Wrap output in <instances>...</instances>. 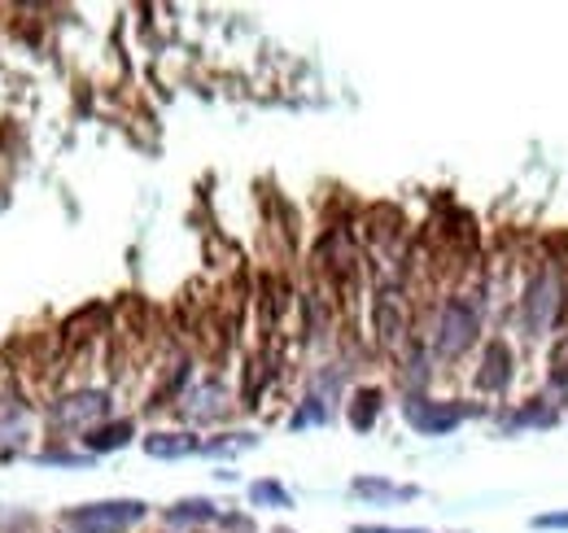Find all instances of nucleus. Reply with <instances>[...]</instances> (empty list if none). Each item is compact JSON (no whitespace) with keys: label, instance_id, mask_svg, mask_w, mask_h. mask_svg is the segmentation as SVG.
Listing matches in <instances>:
<instances>
[{"label":"nucleus","instance_id":"1","mask_svg":"<svg viewBox=\"0 0 568 533\" xmlns=\"http://www.w3.org/2000/svg\"><path fill=\"white\" fill-rule=\"evenodd\" d=\"M476 328H481V315L468 297H450L437 315V332H433V350L441 358H459L472 341H476Z\"/></svg>","mask_w":568,"mask_h":533},{"label":"nucleus","instance_id":"2","mask_svg":"<svg viewBox=\"0 0 568 533\" xmlns=\"http://www.w3.org/2000/svg\"><path fill=\"white\" fill-rule=\"evenodd\" d=\"M144 502L140 498H109V502H87V507H70L66 524L83 529V533H118L135 520H144Z\"/></svg>","mask_w":568,"mask_h":533},{"label":"nucleus","instance_id":"3","mask_svg":"<svg viewBox=\"0 0 568 533\" xmlns=\"http://www.w3.org/2000/svg\"><path fill=\"white\" fill-rule=\"evenodd\" d=\"M564 306V284L555 271H533V280L524 284V328L529 336H542Z\"/></svg>","mask_w":568,"mask_h":533},{"label":"nucleus","instance_id":"4","mask_svg":"<svg viewBox=\"0 0 568 533\" xmlns=\"http://www.w3.org/2000/svg\"><path fill=\"white\" fill-rule=\"evenodd\" d=\"M402 415H406V424H411L415 433H424V437H441V433L459 428V419L468 415V406H454V402H428V398L411 393V398L402 402Z\"/></svg>","mask_w":568,"mask_h":533},{"label":"nucleus","instance_id":"5","mask_svg":"<svg viewBox=\"0 0 568 533\" xmlns=\"http://www.w3.org/2000/svg\"><path fill=\"white\" fill-rule=\"evenodd\" d=\"M105 411H109V398H105L100 389H87V393L61 398V402L52 406V419H61V424H87V419H100Z\"/></svg>","mask_w":568,"mask_h":533},{"label":"nucleus","instance_id":"6","mask_svg":"<svg viewBox=\"0 0 568 533\" xmlns=\"http://www.w3.org/2000/svg\"><path fill=\"white\" fill-rule=\"evenodd\" d=\"M144 450L153 459H184V454H197L205 446L192 433H153V437H144Z\"/></svg>","mask_w":568,"mask_h":533},{"label":"nucleus","instance_id":"7","mask_svg":"<svg viewBox=\"0 0 568 533\" xmlns=\"http://www.w3.org/2000/svg\"><path fill=\"white\" fill-rule=\"evenodd\" d=\"M485 389H502L507 380H511V350L502 345V341H489V350H485V371L476 376Z\"/></svg>","mask_w":568,"mask_h":533},{"label":"nucleus","instance_id":"8","mask_svg":"<svg viewBox=\"0 0 568 533\" xmlns=\"http://www.w3.org/2000/svg\"><path fill=\"white\" fill-rule=\"evenodd\" d=\"M214 516H218V511H214L210 498H184V502H175V507L166 511L170 524H205V520H214Z\"/></svg>","mask_w":568,"mask_h":533},{"label":"nucleus","instance_id":"9","mask_svg":"<svg viewBox=\"0 0 568 533\" xmlns=\"http://www.w3.org/2000/svg\"><path fill=\"white\" fill-rule=\"evenodd\" d=\"M546 424H555V411H551L546 402H533V406H524V411L507 415V419H502V433H520V428H546Z\"/></svg>","mask_w":568,"mask_h":533},{"label":"nucleus","instance_id":"10","mask_svg":"<svg viewBox=\"0 0 568 533\" xmlns=\"http://www.w3.org/2000/svg\"><path fill=\"white\" fill-rule=\"evenodd\" d=\"M127 441H131V424H127V419L87 433V450H96V454H100V450H118V446H127Z\"/></svg>","mask_w":568,"mask_h":533},{"label":"nucleus","instance_id":"11","mask_svg":"<svg viewBox=\"0 0 568 533\" xmlns=\"http://www.w3.org/2000/svg\"><path fill=\"white\" fill-rule=\"evenodd\" d=\"M354 494H363V498H415L411 485H389V481H367V476L354 481Z\"/></svg>","mask_w":568,"mask_h":533},{"label":"nucleus","instance_id":"12","mask_svg":"<svg viewBox=\"0 0 568 533\" xmlns=\"http://www.w3.org/2000/svg\"><path fill=\"white\" fill-rule=\"evenodd\" d=\"M218 398H223L218 384H201V389L188 393V411L201 415V419H210V415H218Z\"/></svg>","mask_w":568,"mask_h":533},{"label":"nucleus","instance_id":"13","mask_svg":"<svg viewBox=\"0 0 568 533\" xmlns=\"http://www.w3.org/2000/svg\"><path fill=\"white\" fill-rule=\"evenodd\" d=\"M376 411H380V393H376V389H363V393L354 398V406H350V424H354V428H371Z\"/></svg>","mask_w":568,"mask_h":533},{"label":"nucleus","instance_id":"14","mask_svg":"<svg viewBox=\"0 0 568 533\" xmlns=\"http://www.w3.org/2000/svg\"><path fill=\"white\" fill-rule=\"evenodd\" d=\"M249 498H253V502H271V507H288V494H284L275 481H253V485H249Z\"/></svg>","mask_w":568,"mask_h":533},{"label":"nucleus","instance_id":"15","mask_svg":"<svg viewBox=\"0 0 568 533\" xmlns=\"http://www.w3.org/2000/svg\"><path fill=\"white\" fill-rule=\"evenodd\" d=\"M253 441H258L253 433H236L227 441H205V454H236V450H249Z\"/></svg>","mask_w":568,"mask_h":533},{"label":"nucleus","instance_id":"16","mask_svg":"<svg viewBox=\"0 0 568 533\" xmlns=\"http://www.w3.org/2000/svg\"><path fill=\"white\" fill-rule=\"evenodd\" d=\"M323 415H328V406H323L319 398H310V402H306V406H301V411H297L288 424H293V428H306V424H319Z\"/></svg>","mask_w":568,"mask_h":533},{"label":"nucleus","instance_id":"17","mask_svg":"<svg viewBox=\"0 0 568 533\" xmlns=\"http://www.w3.org/2000/svg\"><path fill=\"white\" fill-rule=\"evenodd\" d=\"M533 529H568V511H546V516H533Z\"/></svg>","mask_w":568,"mask_h":533},{"label":"nucleus","instance_id":"18","mask_svg":"<svg viewBox=\"0 0 568 533\" xmlns=\"http://www.w3.org/2000/svg\"><path fill=\"white\" fill-rule=\"evenodd\" d=\"M350 533H424V529H389V524H354Z\"/></svg>","mask_w":568,"mask_h":533}]
</instances>
